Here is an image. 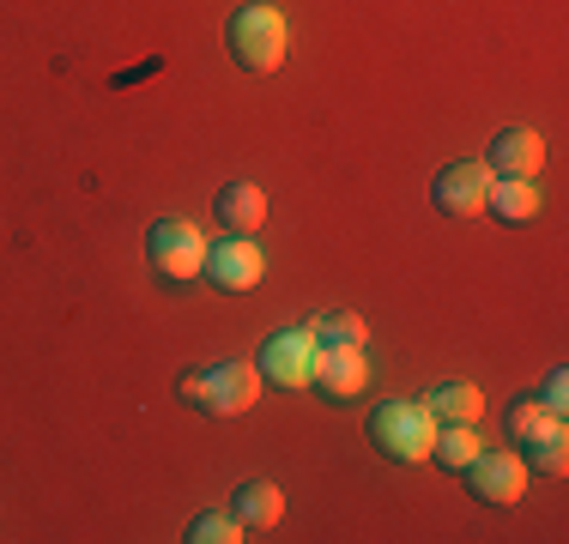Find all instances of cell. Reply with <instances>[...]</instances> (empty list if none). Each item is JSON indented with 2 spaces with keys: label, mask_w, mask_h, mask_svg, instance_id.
Returning a JSON list of instances; mask_svg holds the SVG:
<instances>
[{
  "label": "cell",
  "mask_w": 569,
  "mask_h": 544,
  "mask_svg": "<svg viewBox=\"0 0 569 544\" xmlns=\"http://www.w3.org/2000/svg\"><path fill=\"white\" fill-rule=\"evenodd\" d=\"M509 435L515 442H546V435H563V417L546 412L539 400H515L509 405Z\"/></svg>",
  "instance_id": "obj_15"
},
{
  "label": "cell",
  "mask_w": 569,
  "mask_h": 544,
  "mask_svg": "<svg viewBox=\"0 0 569 544\" xmlns=\"http://www.w3.org/2000/svg\"><path fill=\"white\" fill-rule=\"evenodd\" d=\"M425 405L437 412V424H479L485 393H479V387H467V381H449V387H437Z\"/></svg>",
  "instance_id": "obj_13"
},
{
  "label": "cell",
  "mask_w": 569,
  "mask_h": 544,
  "mask_svg": "<svg viewBox=\"0 0 569 544\" xmlns=\"http://www.w3.org/2000/svg\"><path fill=\"white\" fill-rule=\"evenodd\" d=\"M309 370H316V333H309V326L267 339V351H261L267 381H279V387H309Z\"/></svg>",
  "instance_id": "obj_7"
},
{
  "label": "cell",
  "mask_w": 569,
  "mask_h": 544,
  "mask_svg": "<svg viewBox=\"0 0 569 544\" xmlns=\"http://www.w3.org/2000/svg\"><path fill=\"white\" fill-rule=\"evenodd\" d=\"M370 442L388 460H406V466L430 460V447H437V412L425 400H388L370 412Z\"/></svg>",
  "instance_id": "obj_1"
},
{
  "label": "cell",
  "mask_w": 569,
  "mask_h": 544,
  "mask_svg": "<svg viewBox=\"0 0 569 544\" xmlns=\"http://www.w3.org/2000/svg\"><path fill=\"white\" fill-rule=\"evenodd\" d=\"M539 163H546V140H539L533 128H509L503 140H497V152H491V170L497 175H521V182H533Z\"/></svg>",
  "instance_id": "obj_10"
},
{
  "label": "cell",
  "mask_w": 569,
  "mask_h": 544,
  "mask_svg": "<svg viewBox=\"0 0 569 544\" xmlns=\"http://www.w3.org/2000/svg\"><path fill=\"white\" fill-rule=\"evenodd\" d=\"M485 206H491L497 218H509V224H527V218L539 212V194H533V182H521V175H497Z\"/></svg>",
  "instance_id": "obj_14"
},
{
  "label": "cell",
  "mask_w": 569,
  "mask_h": 544,
  "mask_svg": "<svg viewBox=\"0 0 569 544\" xmlns=\"http://www.w3.org/2000/svg\"><path fill=\"white\" fill-rule=\"evenodd\" d=\"M328 400H358L370 387V363H363V345H316V370H309Z\"/></svg>",
  "instance_id": "obj_5"
},
{
  "label": "cell",
  "mask_w": 569,
  "mask_h": 544,
  "mask_svg": "<svg viewBox=\"0 0 569 544\" xmlns=\"http://www.w3.org/2000/svg\"><path fill=\"white\" fill-rule=\"evenodd\" d=\"M284 49H291V24H284L279 7H242L237 19H230V54H237V67L273 73L284 61Z\"/></svg>",
  "instance_id": "obj_2"
},
{
  "label": "cell",
  "mask_w": 569,
  "mask_h": 544,
  "mask_svg": "<svg viewBox=\"0 0 569 544\" xmlns=\"http://www.w3.org/2000/svg\"><path fill=\"white\" fill-rule=\"evenodd\" d=\"M309 333L328 339V345H363V321L351 315V309H340V315H316V321H309Z\"/></svg>",
  "instance_id": "obj_18"
},
{
  "label": "cell",
  "mask_w": 569,
  "mask_h": 544,
  "mask_svg": "<svg viewBox=\"0 0 569 544\" xmlns=\"http://www.w3.org/2000/svg\"><path fill=\"white\" fill-rule=\"evenodd\" d=\"M279 514H284V496H279L273 484L254 478V484L237 490V521L249 526V533H267V526H279Z\"/></svg>",
  "instance_id": "obj_12"
},
{
  "label": "cell",
  "mask_w": 569,
  "mask_h": 544,
  "mask_svg": "<svg viewBox=\"0 0 569 544\" xmlns=\"http://www.w3.org/2000/svg\"><path fill=\"white\" fill-rule=\"evenodd\" d=\"M539 472H546V478H563V472H569V447H563V435H546V442H539Z\"/></svg>",
  "instance_id": "obj_19"
},
{
  "label": "cell",
  "mask_w": 569,
  "mask_h": 544,
  "mask_svg": "<svg viewBox=\"0 0 569 544\" xmlns=\"http://www.w3.org/2000/svg\"><path fill=\"white\" fill-rule=\"evenodd\" d=\"M491 182H497L491 163H449L430 194H437V206L449 218H472V212H485V200H491Z\"/></svg>",
  "instance_id": "obj_6"
},
{
  "label": "cell",
  "mask_w": 569,
  "mask_h": 544,
  "mask_svg": "<svg viewBox=\"0 0 569 544\" xmlns=\"http://www.w3.org/2000/svg\"><path fill=\"white\" fill-rule=\"evenodd\" d=\"M261 272H267L261 249H254L249 236H237V230H230V242L207 249V279L219 284V291H254V284H261Z\"/></svg>",
  "instance_id": "obj_8"
},
{
  "label": "cell",
  "mask_w": 569,
  "mask_h": 544,
  "mask_svg": "<svg viewBox=\"0 0 569 544\" xmlns=\"http://www.w3.org/2000/svg\"><path fill=\"white\" fill-rule=\"evenodd\" d=\"M182 393L200 400L207 412H219V417H237L261 400V370H254V363H219V370H207V375H182Z\"/></svg>",
  "instance_id": "obj_3"
},
{
  "label": "cell",
  "mask_w": 569,
  "mask_h": 544,
  "mask_svg": "<svg viewBox=\"0 0 569 544\" xmlns=\"http://www.w3.org/2000/svg\"><path fill=\"white\" fill-rule=\"evenodd\" d=\"M249 526L237 521V514H200L194 526H188V544H237Z\"/></svg>",
  "instance_id": "obj_17"
},
{
  "label": "cell",
  "mask_w": 569,
  "mask_h": 544,
  "mask_svg": "<svg viewBox=\"0 0 569 544\" xmlns=\"http://www.w3.org/2000/svg\"><path fill=\"white\" fill-rule=\"evenodd\" d=\"M479 447H485V435L472 424H449V430H437V447H430V454H437L449 472H467L472 460H479Z\"/></svg>",
  "instance_id": "obj_16"
},
{
  "label": "cell",
  "mask_w": 569,
  "mask_h": 544,
  "mask_svg": "<svg viewBox=\"0 0 569 544\" xmlns=\"http://www.w3.org/2000/svg\"><path fill=\"white\" fill-rule=\"evenodd\" d=\"M146 254H152V266L176 284L194 279V272H207V236H200L188 218H158L152 236H146Z\"/></svg>",
  "instance_id": "obj_4"
},
{
  "label": "cell",
  "mask_w": 569,
  "mask_h": 544,
  "mask_svg": "<svg viewBox=\"0 0 569 544\" xmlns=\"http://www.w3.org/2000/svg\"><path fill=\"white\" fill-rule=\"evenodd\" d=\"M539 405L563 417V405H569V375H563V370H551V375H546V393H539Z\"/></svg>",
  "instance_id": "obj_20"
},
{
  "label": "cell",
  "mask_w": 569,
  "mask_h": 544,
  "mask_svg": "<svg viewBox=\"0 0 569 544\" xmlns=\"http://www.w3.org/2000/svg\"><path fill=\"white\" fill-rule=\"evenodd\" d=\"M467 478H472V490H479L485 502H521V490L533 484L527 466H521V454H485V447H479V460L467 466Z\"/></svg>",
  "instance_id": "obj_9"
},
{
  "label": "cell",
  "mask_w": 569,
  "mask_h": 544,
  "mask_svg": "<svg viewBox=\"0 0 569 544\" xmlns=\"http://www.w3.org/2000/svg\"><path fill=\"white\" fill-rule=\"evenodd\" d=\"M219 218H224V230H237V236H254V230H261V218H267L261 188H254V182L224 188V194H219Z\"/></svg>",
  "instance_id": "obj_11"
}]
</instances>
